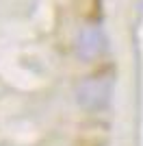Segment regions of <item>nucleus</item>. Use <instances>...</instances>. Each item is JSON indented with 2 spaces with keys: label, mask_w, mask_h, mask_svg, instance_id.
I'll return each mask as SVG.
<instances>
[{
  "label": "nucleus",
  "mask_w": 143,
  "mask_h": 146,
  "mask_svg": "<svg viewBox=\"0 0 143 146\" xmlns=\"http://www.w3.org/2000/svg\"><path fill=\"white\" fill-rule=\"evenodd\" d=\"M111 81L108 79H89L78 87V103L85 109H100L108 103Z\"/></svg>",
  "instance_id": "nucleus-1"
},
{
  "label": "nucleus",
  "mask_w": 143,
  "mask_h": 146,
  "mask_svg": "<svg viewBox=\"0 0 143 146\" xmlns=\"http://www.w3.org/2000/svg\"><path fill=\"white\" fill-rule=\"evenodd\" d=\"M78 55L83 57V59H93L98 57L104 50V35H102L100 29H95V26H87V29L80 31V35H78Z\"/></svg>",
  "instance_id": "nucleus-2"
}]
</instances>
